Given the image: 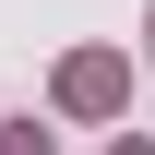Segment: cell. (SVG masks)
<instances>
[{
    "label": "cell",
    "mask_w": 155,
    "mask_h": 155,
    "mask_svg": "<svg viewBox=\"0 0 155 155\" xmlns=\"http://www.w3.org/2000/svg\"><path fill=\"white\" fill-rule=\"evenodd\" d=\"M143 60H155V12H143Z\"/></svg>",
    "instance_id": "3957f363"
},
{
    "label": "cell",
    "mask_w": 155,
    "mask_h": 155,
    "mask_svg": "<svg viewBox=\"0 0 155 155\" xmlns=\"http://www.w3.org/2000/svg\"><path fill=\"white\" fill-rule=\"evenodd\" d=\"M119 155H155V143H119Z\"/></svg>",
    "instance_id": "277c9868"
},
{
    "label": "cell",
    "mask_w": 155,
    "mask_h": 155,
    "mask_svg": "<svg viewBox=\"0 0 155 155\" xmlns=\"http://www.w3.org/2000/svg\"><path fill=\"white\" fill-rule=\"evenodd\" d=\"M0 155H48V131H24V119H0Z\"/></svg>",
    "instance_id": "7a4b0ae2"
},
{
    "label": "cell",
    "mask_w": 155,
    "mask_h": 155,
    "mask_svg": "<svg viewBox=\"0 0 155 155\" xmlns=\"http://www.w3.org/2000/svg\"><path fill=\"white\" fill-rule=\"evenodd\" d=\"M119 96H131V60H119V48H84V60H60V107H72V119H107Z\"/></svg>",
    "instance_id": "6da1fadb"
}]
</instances>
